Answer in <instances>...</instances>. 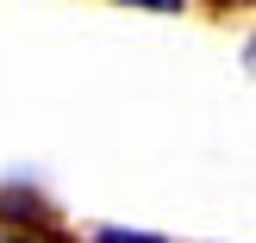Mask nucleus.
I'll use <instances>...</instances> for the list:
<instances>
[{"label":"nucleus","mask_w":256,"mask_h":243,"mask_svg":"<svg viewBox=\"0 0 256 243\" xmlns=\"http://www.w3.org/2000/svg\"><path fill=\"white\" fill-rule=\"evenodd\" d=\"M94 243H162V237H144V231H119V225H106V231H94Z\"/></svg>","instance_id":"nucleus-1"},{"label":"nucleus","mask_w":256,"mask_h":243,"mask_svg":"<svg viewBox=\"0 0 256 243\" xmlns=\"http://www.w3.org/2000/svg\"><path fill=\"white\" fill-rule=\"evenodd\" d=\"M132 6H156V12H175L182 0H132Z\"/></svg>","instance_id":"nucleus-2"},{"label":"nucleus","mask_w":256,"mask_h":243,"mask_svg":"<svg viewBox=\"0 0 256 243\" xmlns=\"http://www.w3.org/2000/svg\"><path fill=\"white\" fill-rule=\"evenodd\" d=\"M6 243H44V237H6Z\"/></svg>","instance_id":"nucleus-3"},{"label":"nucleus","mask_w":256,"mask_h":243,"mask_svg":"<svg viewBox=\"0 0 256 243\" xmlns=\"http://www.w3.org/2000/svg\"><path fill=\"white\" fill-rule=\"evenodd\" d=\"M250 69H256V44H250Z\"/></svg>","instance_id":"nucleus-4"}]
</instances>
